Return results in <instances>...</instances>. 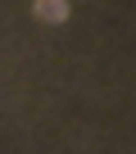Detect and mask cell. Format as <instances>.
Masks as SVG:
<instances>
[{"label": "cell", "mask_w": 136, "mask_h": 154, "mask_svg": "<svg viewBox=\"0 0 136 154\" xmlns=\"http://www.w3.org/2000/svg\"><path fill=\"white\" fill-rule=\"evenodd\" d=\"M32 14H36L41 23H63V18H68V0H36Z\"/></svg>", "instance_id": "1"}]
</instances>
